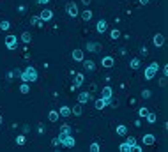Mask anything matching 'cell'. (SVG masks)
<instances>
[{"label": "cell", "instance_id": "1", "mask_svg": "<svg viewBox=\"0 0 168 152\" xmlns=\"http://www.w3.org/2000/svg\"><path fill=\"white\" fill-rule=\"evenodd\" d=\"M37 69H35L34 65H27L23 71H21L20 74V80L21 81H27V83H34V81H37Z\"/></svg>", "mask_w": 168, "mask_h": 152}, {"label": "cell", "instance_id": "2", "mask_svg": "<svg viewBox=\"0 0 168 152\" xmlns=\"http://www.w3.org/2000/svg\"><path fill=\"white\" fill-rule=\"evenodd\" d=\"M158 71H159V64L158 62H152V64H149L145 69H143V80H154V76L158 74Z\"/></svg>", "mask_w": 168, "mask_h": 152}, {"label": "cell", "instance_id": "3", "mask_svg": "<svg viewBox=\"0 0 168 152\" xmlns=\"http://www.w3.org/2000/svg\"><path fill=\"white\" fill-rule=\"evenodd\" d=\"M4 43H6V48H7V50L14 51L16 48H18V44H20V39L14 36V34H7L6 39H4Z\"/></svg>", "mask_w": 168, "mask_h": 152}, {"label": "cell", "instance_id": "4", "mask_svg": "<svg viewBox=\"0 0 168 152\" xmlns=\"http://www.w3.org/2000/svg\"><path fill=\"white\" fill-rule=\"evenodd\" d=\"M58 142H60V145L66 147V149H73V147L76 145V140H74L73 134H66V136H60V134H58Z\"/></svg>", "mask_w": 168, "mask_h": 152}, {"label": "cell", "instance_id": "5", "mask_svg": "<svg viewBox=\"0 0 168 152\" xmlns=\"http://www.w3.org/2000/svg\"><path fill=\"white\" fill-rule=\"evenodd\" d=\"M73 78H74V81H73V85H71V90L74 92L76 88H80L82 85H83V81H85V74H83V72H74V76H73Z\"/></svg>", "mask_w": 168, "mask_h": 152}, {"label": "cell", "instance_id": "6", "mask_svg": "<svg viewBox=\"0 0 168 152\" xmlns=\"http://www.w3.org/2000/svg\"><path fill=\"white\" fill-rule=\"evenodd\" d=\"M101 97H103V99H106V103H108V104H112V99H113V88L110 87V85L103 87V88H101Z\"/></svg>", "mask_w": 168, "mask_h": 152}, {"label": "cell", "instance_id": "7", "mask_svg": "<svg viewBox=\"0 0 168 152\" xmlns=\"http://www.w3.org/2000/svg\"><path fill=\"white\" fill-rule=\"evenodd\" d=\"M66 13H67V16H71V18H78V16H80V9H78V6L74 2H69V4L66 6Z\"/></svg>", "mask_w": 168, "mask_h": 152}, {"label": "cell", "instance_id": "8", "mask_svg": "<svg viewBox=\"0 0 168 152\" xmlns=\"http://www.w3.org/2000/svg\"><path fill=\"white\" fill-rule=\"evenodd\" d=\"M101 50H103V46L96 41H87L85 44V51H89V53H99Z\"/></svg>", "mask_w": 168, "mask_h": 152}, {"label": "cell", "instance_id": "9", "mask_svg": "<svg viewBox=\"0 0 168 152\" xmlns=\"http://www.w3.org/2000/svg\"><path fill=\"white\" fill-rule=\"evenodd\" d=\"M71 57H73V60H74V62H83L85 51H83V50H80V48H76V50H73Z\"/></svg>", "mask_w": 168, "mask_h": 152}, {"label": "cell", "instance_id": "10", "mask_svg": "<svg viewBox=\"0 0 168 152\" xmlns=\"http://www.w3.org/2000/svg\"><path fill=\"white\" fill-rule=\"evenodd\" d=\"M101 65H103L105 69H112L113 65H115V60H113V57L106 55V57H103V58H101Z\"/></svg>", "mask_w": 168, "mask_h": 152}, {"label": "cell", "instance_id": "11", "mask_svg": "<svg viewBox=\"0 0 168 152\" xmlns=\"http://www.w3.org/2000/svg\"><path fill=\"white\" fill-rule=\"evenodd\" d=\"M154 143H156V134L147 133V134L142 136V145H154Z\"/></svg>", "mask_w": 168, "mask_h": 152}, {"label": "cell", "instance_id": "12", "mask_svg": "<svg viewBox=\"0 0 168 152\" xmlns=\"http://www.w3.org/2000/svg\"><path fill=\"white\" fill-rule=\"evenodd\" d=\"M39 18H41L44 23H46V21H51V20H53V11H51V9H42L41 14H39Z\"/></svg>", "mask_w": 168, "mask_h": 152}, {"label": "cell", "instance_id": "13", "mask_svg": "<svg viewBox=\"0 0 168 152\" xmlns=\"http://www.w3.org/2000/svg\"><path fill=\"white\" fill-rule=\"evenodd\" d=\"M106 30H108V21H106V20H99V21L96 23V32H98V34H105Z\"/></svg>", "mask_w": 168, "mask_h": 152}, {"label": "cell", "instance_id": "14", "mask_svg": "<svg viewBox=\"0 0 168 152\" xmlns=\"http://www.w3.org/2000/svg\"><path fill=\"white\" fill-rule=\"evenodd\" d=\"M90 99H92V94H90V92H87V90L78 94V103H82V104H87Z\"/></svg>", "mask_w": 168, "mask_h": 152}, {"label": "cell", "instance_id": "15", "mask_svg": "<svg viewBox=\"0 0 168 152\" xmlns=\"http://www.w3.org/2000/svg\"><path fill=\"white\" fill-rule=\"evenodd\" d=\"M152 44H154L156 48H161L163 44H165V36H163V34H154V37H152Z\"/></svg>", "mask_w": 168, "mask_h": 152}, {"label": "cell", "instance_id": "16", "mask_svg": "<svg viewBox=\"0 0 168 152\" xmlns=\"http://www.w3.org/2000/svg\"><path fill=\"white\" fill-rule=\"evenodd\" d=\"M82 113H83V104H82V103H78V104H74V106L71 108V115L80 117Z\"/></svg>", "mask_w": 168, "mask_h": 152}, {"label": "cell", "instance_id": "17", "mask_svg": "<svg viewBox=\"0 0 168 152\" xmlns=\"http://www.w3.org/2000/svg\"><path fill=\"white\" fill-rule=\"evenodd\" d=\"M105 106H108V103H106V99H103V97H98V99L94 101V108L96 110H105Z\"/></svg>", "mask_w": 168, "mask_h": 152}, {"label": "cell", "instance_id": "18", "mask_svg": "<svg viewBox=\"0 0 168 152\" xmlns=\"http://www.w3.org/2000/svg\"><path fill=\"white\" fill-rule=\"evenodd\" d=\"M58 115L64 117V119H66V117H71V106H67V104L60 106V108H58Z\"/></svg>", "mask_w": 168, "mask_h": 152}, {"label": "cell", "instance_id": "19", "mask_svg": "<svg viewBox=\"0 0 168 152\" xmlns=\"http://www.w3.org/2000/svg\"><path fill=\"white\" fill-rule=\"evenodd\" d=\"M80 16H82V20H83L85 23L90 21V20H92V11H90V9H83V11L80 13Z\"/></svg>", "mask_w": 168, "mask_h": 152}, {"label": "cell", "instance_id": "20", "mask_svg": "<svg viewBox=\"0 0 168 152\" xmlns=\"http://www.w3.org/2000/svg\"><path fill=\"white\" fill-rule=\"evenodd\" d=\"M83 67H85L89 72L96 71V62H94V60H85V58H83Z\"/></svg>", "mask_w": 168, "mask_h": 152}, {"label": "cell", "instance_id": "21", "mask_svg": "<svg viewBox=\"0 0 168 152\" xmlns=\"http://www.w3.org/2000/svg\"><path fill=\"white\" fill-rule=\"evenodd\" d=\"M140 65H142V60H140L138 57H136V58H131V60H129V67H131L133 71L140 69Z\"/></svg>", "mask_w": 168, "mask_h": 152}, {"label": "cell", "instance_id": "22", "mask_svg": "<svg viewBox=\"0 0 168 152\" xmlns=\"http://www.w3.org/2000/svg\"><path fill=\"white\" fill-rule=\"evenodd\" d=\"M58 134H60V136H66V134H73V129H71L67 124H62V126H60V131H58Z\"/></svg>", "mask_w": 168, "mask_h": 152}, {"label": "cell", "instance_id": "23", "mask_svg": "<svg viewBox=\"0 0 168 152\" xmlns=\"http://www.w3.org/2000/svg\"><path fill=\"white\" fill-rule=\"evenodd\" d=\"M115 133H117L119 136H126V134H127V127L124 126V124H120V126L115 127Z\"/></svg>", "mask_w": 168, "mask_h": 152}, {"label": "cell", "instance_id": "24", "mask_svg": "<svg viewBox=\"0 0 168 152\" xmlns=\"http://www.w3.org/2000/svg\"><path fill=\"white\" fill-rule=\"evenodd\" d=\"M145 120H147V124H156V120H158V115H156L154 111H149L147 115H145Z\"/></svg>", "mask_w": 168, "mask_h": 152}, {"label": "cell", "instance_id": "25", "mask_svg": "<svg viewBox=\"0 0 168 152\" xmlns=\"http://www.w3.org/2000/svg\"><path fill=\"white\" fill-rule=\"evenodd\" d=\"M20 39H21V43H23V44L32 43V36H30V32H23V34L20 36Z\"/></svg>", "mask_w": 168, "mask_h": 152}, {"label": "cell", "instance_id": "26", "mask_svg": "<svg viewBox=\"0 0 168 152\" xmlns=\"http://www.w3.org/2000/svg\"><path fill=\"white\" fill-rule=\"evenodd\" d=\"M119 150L120 152H133V147L127 143V142H122V143L119 145Z\"/></svg>", "mask_w": 168, "mask_h": 152}, {"label": "cell", "instance_id": "27", "mask_svg": "<svg viewBox=\"0 0 168 152\" xmlns=\"http://www.w3.org/2000/svg\"><path fill=\"white\" fill-rule=\"evenodd\" d=\"M20 92H21V94H30V83H27V81H21Z\"/></svg>", "mask_w": 168, "mask_h": 152}, {"label": "cell", "instance_id": "28", "mask_svg": "<svg viewBox=\"0 0 168 152\" xmlns=\"http://www.w3.org/2000/svg\"><path fill=\"white\" fill-rule=\"evenodd\" d=\"M48 120L50 122H57V120H58V111H57V110H51L48 113Z\"/></svg>", "mask_w": 168, "mask_h": 152}, {"label": "cell", "instance_id": "29", "mask_svg": "<svg viewBox=\"0 0 168 152\" xmlns=\"http://www.w3.org/2000/svg\"><path fill=\"white\" fill-rule=\"evenodd\" d=\"M120 30H117V29H113V30H110V39L112 41H117V39H120Z\"/></svg>", "mask_w": 168, "mask_h": 152}, {"label": "cell", "instance_id": "30", "mask_svg": "<svg viewBox=\"0 0 168 152\" xmlns=\"http://www.w3.org/2000/svg\"><path fill=\"white\" fill-rule=\"evenodd\" d=\"M25 143H27V134H20V136H16V145L23 147Z\"/></svg>", "mask_w": 168, "mask_h": 152}, {"label": "cell", "instance_id": "31", "mask_svg": "<svg viewBox=\"0 0 168 152\" xmlns=\"http://www.w3.org/2000/svg\"><path fill=\"white\" fill-rule=\"evenodd\" d=\"M89 150H90V152H99V150H101V145H99L98 142H92L90 147H89Z\"/></svg>", "mask_w": 168, "mask_h": 152}, {"label": "cell", "instance_id": "32", "mask_svg": "<svg viewBox=\"0 0 168 152\" xmlns=\"http://www.w3.org/2000/svg\"><path fill=\"white\" fill-rule=\"evenodd\" d=\"M9 29H11V23L7 21V20H2V21H0V30L6 32V30H9Z\"/></svg>", "mask_w": 168, "mask_h": 152}, {"label": "cell", "instance_id": "33", "mask_svg": "<svg viewBox=\"0 0 168 152\" xmlns=\"http://www.w3.org/2000/svg\"><path fill=\"white\" fill-rule=\"evenodd\" d=\"M149 113V108H145V106H142V108H138V117L140 119H145V115Z\"/></svg>", "mask_w": 168, "mask_h": 152}, {"label": "cell", "instance_id": "34", "mask_svg": "<svg viewBox=\"0 0 168 152\" xmlns=\"http://www.w3.org/2000/svg\"><path fill=\"white\" fill-rule=\"evenodd\" d=\"M16 76H14V69H11V71H7V74H6V80L7 81H13Z\"/></svg>", "mask_w": 168, "mask_h": 152}, {"label": "cell", "instance_id": "35", "mask_svg": "<svg viewBox=\"0 0 168 152\" xmlns=\"http://www.w3.org/2000/svg\"><path fill=\"white\" fill-rule=\"evenodd\" d=\"M150 95H152V92H150L149 88H143V90H142V97H143V99H149Z\"/></svg>", "mask_w": 168, "mask_h": 152}, {"label": "cell", "instance_id": "36", "mask_svg": "<svg viewBox=\"0 0 168 152\" xmlns=\"http://www.w3.org/2000/svg\"><path fill=\"white\" fill-rule=\"evenodd\" d=\"M126 142H127V143H129V145H131V147H133V145H136V143H138V142H136V138H134V136H127V138H126Z\"/></svg>", "mask_w": 168, "mask_h": 152}, {"label": "cell", "instance_id": "37", "mask_svg": "<svg viewBox=\"0 0 168 152\" xmlns=\"http://www.w3.org/2000/svg\"><path fill=\"white\" fill-rule=\"evenodd\" d=\"M18 13H20V14H25V13H27V6H25V4L18 6Z\"/></svg>", "mask_w": 168, "mask_h": 152}, {"label": "cell", "instance_id": "38", "mask_svg": "<svg viewBox=\"0 0 168 152\" xmlns=\"http://www.w3.org/2000/svg\"><path fill=\"white\" fill-rule=\"evenodd\" d=\"M133 152H143V145H133Z\"/></svg>", "mask_w": 168, "mask_h": 152}, {"label": "cell", "instance_id": "39", "mask_svg": "<svg viewBox=\"0 0 168 152\" xmlns=\"http://www.w3.org/2000/svg\"><path fill=\"white\" fill-rule=\"evenodd\" d=\"M21 131H23V134H27V133H30V124H23V127H21Z\"/></svg>", "mask_w": 168, "mask_h": 152}, {"label": "cell", "instance_id": "40", "mask_svg": "<svg viewBox=\"0 0 168 152\" xmlns=\"http://www.w3.org/2000/svg\"><path fill=\"white\" fill-rule=\"evenodd\" d=\"M140 55H142V57H147V55H149V50L145 48V46H142V48H140Z\"/></svg>", "mask_w": 168, "mask_h": 152}, {"label": "cell", "instance_id": "41", "mask_svg": "<svg viewBox=\"0 0 168 152\" xmlns=\"http://www.w3.org/2000/svg\"><path fill=\"white\" fill-rule=\"evenodd\" d=\"M44 131H46V127H44V124H39V126H37V133H39V134H42V133H44Z\"/></svg>", "mask_w": 168, "mask_h": 152}, {"label": "cell", "instance_id": "42", "mask_svg": "<svg viewBox=\"0 0 168 152\" xmlns=\"http://www.w3.org/2000/svg\"><path fill=\"white\" fill-rule=\"evenodd\" d=\"M51 145H53V147H58V145H60V142H58V136H55L53 140H51Z\"/></svg>", "mask_w": 168, "mask_h": 152}, {"label": "cell", "instance_id": "43", "mask_svg": "<svg viewBox=\"0 0 168 152\" xmlns=\"http://www.w3.org/2000/svg\"><path fill=\"white\" fill-rule=\"evenodd\" d=\"M39 20H41L39 16H32V18H30V23H32V25H35V23L39 21Z\"/></svg>", "mask_w": 168, "mask_h": 152}, {"label": "cell", "instance_id": "44", "mask_svg": "<svg viewBox=\"0 0 168 152\" xmlns=\"http://www.w3.org/2000/svg\"><path fill=\"white\" fill-rule=\"evenodd\" d=\"M35 2H37L39 6H46V4H50V2H51V0H35Z\"/></svg>", "mask_w": 168, "mask_h": 152}, {"label": "cell", "instance_id": "45", "mask_svg": "<svg viewBox=\"0 0 168 152\" xmlns=\"http://www.w3.org/2000/svg\"><path fill=\"white\" fill-rule=\"evenodd\" d=\"M159 85H161V87H166V76H163V78H161V81H159Z\"/></svg>", "mask_w": 168, "mask_h": 152}, {"label": "cell", "instance_id": "46", "mask_svg": "<svg viewBox=\"0 0 168 152\" xmlns=\"http://www.w3.org/2000/svg\"><path fill=\"white\" fill-rule=\"evenodd\" d=\"M96 90H98V85L96 83H90V90L89 92H96Z\"/></svg>", "mask_w": 168, "mask_h": 152}, {"label": "cell", "instance_id": "47", "mask_svg": "<svg viewBox=\"0 0 168 152\" xmlns=\"http://www.w3.org/2000/svg\"><path fill=\"white\" fill-rule=\"evenodd\" d=\"M119 53H120V55H122V57H124V55H126V53H127V50H126V48H120V50H119Z\"/></svg>", "mask_w": 168, "mask_h": 152}, {"label": "cell", "instance_id": "48", "mask_svg": "<svg viewBox=\"0 0 168 152\" xmlns=\"http://www.w3.org/2000/svg\"><path fill=\"white\" fill-rule=\"evenodd\" d=\"M163 74H165V76H168V65H163Z\"/></svg>", "mask_w": 168, "mask_h": 152}, {"label": "cell", "instance_id": "49", "mask_svg": "<svg viewBox=\"0 0 168 152\" xmlns=\"http://www.w3.org/2000/svg\"><path fill=\"white\" fill-rule=\"evenodd\" d=\"M134 126H136V127H140V126H142V120H140V119H136V120H134Z\"/></svg>", "mask_w": 168, "mask_h": 152}, {"label": "cell", "instance_id": "50", "mask_svg": "<svg viewBox=\"0 0 168 152\" xmlns=\"http://www.w3.org/2000/svg\"><path fill=\"white\" fill-rule=\"evenodd\" d=\"M138 2H140L142 6H145V4H149V2H150V0H138Z\"/></svg>", "mask_w": 168, "mask_h": 152}, {"label": "cell", "instance_id": "51", "mask_svg": "<svg viewBox=\"0 0 168 152\" xmlns=\"http://www.w3.org/2000/svg\"><path fill=\"white\" fill-rule=\"evenodd\" d=\"M90 2H92V0H82V4H83V6H89Z\"/></svg>", "mask_w": 168, "mask_h": 152}, {"label": "cell", "instance_id": "52", "mask_svg": "<svg viewBox=\"0 0 168 152\" xmlns=\"http://www.w3.org/2000/svg\"><path fill=\"white\" fill-rule=\"evenodd\" d=\"M2 124H4V119H2V115H0V126H2Z\"/></svg>", "mask_w": 168, "mask_h": 152}]
</instances>
